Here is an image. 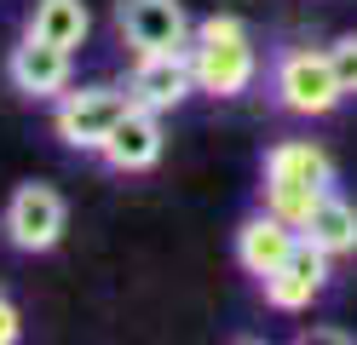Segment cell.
Here are the masks:
<instances>
[{
    "mask_svg": "<svg viewBox=\"0 0 357 345\" xmlns=\"http://www.w3.org/2000/svg\"><path fill=\"white\" fill-rule=\"evenodd\" d=\"M190 69H196V92H213V98H236L248 92L259 75V52L254 35L242 17H202L190 35Z\"/></svg>",
    "mask_w": 357,
    "mask_h": 345,
    "instance_id": "obj_1",
    "label": "cell"
},
{
    "mask_svg": "<svg viewBox=\"0 0 357 345\" xmlns=\"http://www.w3.org/2000/svg\"><path fill=\"white\" fill-rule=\"evenodd\" d=\"M265 173L300 178V184H317V190H328V184H334V161H328L317 144H305V138H288V144H277L271 155H265Z\"/></svg>",
    "mask_w": 357,
    "mask_h": 345,
    "instance_id": "obj_13",
    "label": "cell"
},
{
    "mask_svg": "<svg viewBox=\"0 0 357 345\" xmlns=\"http://www.w3.org/2000/svg\"><path fill=\"white\" fill-rule=\"evenodd\" d=\"M294 242H300V230L288 224V219H277L271 207L265 213H254V219H242V230H236V265L248 270V276H271L288 253H294Z\"/></svg>",
    "mask_w": 357,
    "mask_h": 345,
    "instance_id": "obj_10",
    "label": "cell"
},
{
    "mask_svg": "<svg viewBox=\"0 0 357 345\" xmlns=\"http://www.w3.org/2000/svg\"><path fill=\"white\" fill-rule=\"evenodd\" d=\"M116 29L132 52H190L196 23L178 0H116Z\"/></svg>",
    "mask_w": 357,
    "mask_h": 345,
    "instance_id": "obj_4",
    "label": "cell"
},
{
    "mask_svg": "<svg viewBox=\"0 0 357 345\" xmlns=\"http://www.w3.org/2000/svg\"><path fill=\"white\" fill-rule=\"evenodd\" d=\"M98 161H104L109 173H150L155 161H162V115L144 109V104H132L121 121H116V132L104 138Z\"/></svg>",
    "mask_w": 357,
    "mask_h": 345,
    "instance_id": "obj_9",
    "label": "cell"
},
{
    "mask_svg": "<svg viewBox=\"0 0 357 345\" xmlns=\"http://www.w3.org/2000/svg\"><path fill=\"white\" fill-rule=\"evenodd\" d=\"M127 92H132V104H144L155 115L178 109L196 92L190 52H139V63H132V75H127Z\"/></svg>",
    "mask_w": 357,
    "mask_h": 345,
    "instance_id": "obj_7",
    "label": "cell"
},
{
    "mask_svg": "<svg viewBox=\"0 0 357 345\" xmlns=\"http://www.w3.org/2000/svg\"><path fill=\"white\" fill-rule=\"evenodd\" d=\"M132 109V92L127 86H81V92H63L58 109H52V132L63 138L70 150L98 155L104 138L116 132V121Z\"/></svg>",
    "mask_w": 357,
    "mask_h": 345,
    "instance_id": "obj_3",
    "label": "cell"
},
{
    "mask_svg": "<svg viewBox=\"0 0 357 345\" xmlns=\"http://www.w3.org/2000/svg\"><path fill=\"white\" fill-rule=\"evenodd\" d=\"M6 75L24 98H63L70 92V46H58L47 35H24L6 58Z\"/></svg>",
    "mask_w": 357,
    "mask_h": 345,
    "instance_id": "obj_6",
    "label": "cell"
},
{
    "mask_svg": "<svg viewBox=\"0 0 357 345\" xmlns=\"http://www.w3.org/2000/svg\"><path fill=\"white\" fill-rule=\"evenodd\" d=\"M29 29L75 52V46L86 40V29H93V12H86V0H35V12H29Z\"/></svg>",
    "mask_w": 357,
    "mask_h": 345,
    "instance_id": "obj_12",
    "label": "cell"
},
{
    "mask_svg": "<svg viewBox=\"0 0 357 345\" xmlns=\"http://www.w3.org/2000/svg\"><path fill=\"white\" fill-rule=\"evenodd\" d=\"M305 339H328V345H346V339H351V334H340V328H311V334H305Z\"/></svg>",
    "mask_w": 357,
    "mask_h": 345,
    "instance_id": "obj_17",
    "label": "cell"
},
{
    "mask_svg": "<svg viewBox=\"0 0 357 345\" xmlns=\"http://www.w3.org/2000/svg\"><path fill=\"white\" fill-rule=\"evenodd\" d=\"M300 236L311 247H323L328 259H351V253H357V207L328 190L317 207H311V219L300 224Z\"/></svg>",
    "mask_w": 357,
    "mask_h": 345,
    "instance_id": "obj_11",
    "label": "cell"
},
{
    "mask_svg": "<svg viewBox=\"0 0 357 345\" xmlns=\"http://www.w3.org/2000/svg\"><path fill=\"white\" fill-rule=\"evenodd\" d=\"M259 196H265V207H271L277 219H288V224L300 230V224L311 219V207H317L328 190H317V184H300V178H277V173H265Z\"/></svg>",
    "mask_w": 357,
    "mask_h": 345,
    "instance_id": "obj_14",
    "label": "cell"
},
{
    "mask_svg": "<svg viewBox=\"0 0 357 345\" xmlns=\"http://www.w3.org/2000/svg\"><path fill=\"white\" fill-rule=\"evenodd\" d=\"M0 230H6L12 247H24V253L58 247V236H63V196L52 190V184H24V190H12Z\"/></svg>",
    "mask_w": 357,
    "mask_h": 345,
    "instance_id": "obj_5",
    "label": "cell"
},
{
    "mask_svg": "<svg viewBox=\"0 0 357 345\" xmlns=\"http://www.w3.org/2000/svg\"><path fill=\"white\" fill-rule=\"evenodd\" d=\"M271 98L288 115H328L346 98L340 81H334L328 46H288V52L271 63Z\"/></svg>",
    "mask_w": 357,
    "mask_h": 345,
    "instance_id": "obj_2",
    "label": "cell"
},
{
    "mask_svg": "<svg viewBox=\"0 0 357 345\" xmlns=\"http://www.w3.org/2000/svg\"><path fill=\"white\" fill-rule=\"evenodd\" d=\"M17 334H24V322H17V305H12L6 293H0V345H12Z\"/></svg>",
    "mask_w": 357,
    "mask_h": 345,
    "instance_id": "obj_16",
    "label": "cell"
},
{
    "mask_svg": "<svg viewBox=\"0 0 357 345\" xmlns=\"http://www.w3.org/2000/svg\"><path fill=\"white\" fill-rule=\"evenodd\" d=\"M328 253L323 247H311L305 236L294 242V253H288V259L265 276V305L271 311H305L311 299H317L323 288H328Z\"/></svg>",
    "mask_w": 357,
    "mask_h": 345,
    "instance_id": "obj_8",
    "label": "cell"
},
{
    "mask_svg": "<svg viewBox=\"0 0 357 345\" xmlns=\"http://www.w3.org/2000/svg\"><path fill=\"white\" fill-rule=\"evenodd\" d=\"M328 63H334V81H340L346 98H357V35H340L328 46Z\"/></svg>",
    "mask_w": 357,
    "mask_h": 345,
    "instance_id": "obj_15",
    "label": "cell"
}]
</instances>
